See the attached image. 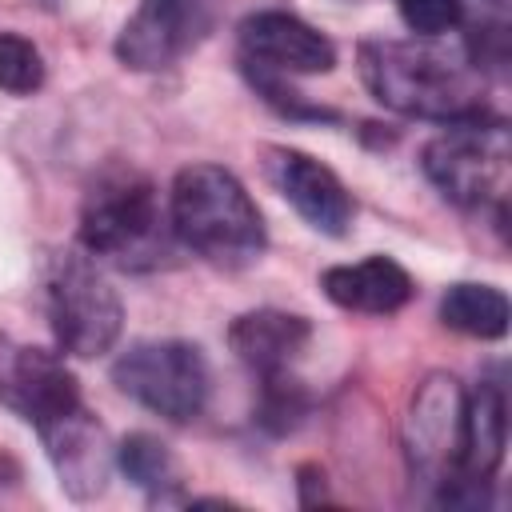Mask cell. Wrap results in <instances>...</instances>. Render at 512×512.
<instances>
[{
    "instance_id": "44dd1931",
    "label": "cell",
    "mask_w": 512,
    "mask_h": 512,
    "mask_svg": "<svg viewBox=\"0 0 512 512\" xmlns=\"http://www.w3.org/2000/svg\"><path fill=\"white\" fill-rule=\"evenodd\" d=\"M400 4V20L408 24V32L416 36H448L460 28V0H396Z\"/></svg>"
},
{
    "instance_id": "7a4b0ae2",
    "label": "cell",
    "mask_w": 512,
    "mask_h": 512,
    "mask_svg": "<svg viewBox=\"0 0 512 512\" xmlns=\"http://www.w3.org/2000/svg\"><path fill=\"white\" fill-rule=\"evenodd\" d=\"M80 248L96 264H112L120 272H152L172 264L176 232L156 184L128 164H108L96 172L80 204Z\"/></svg>"
},
{
    "instance_id": "277c9868",
    "label": "cell",
    "mask_w": 512,
    "mask_h": 512,
    "mask_svg": "<svg viewBox=\"0 0 512 512\" xmlns=\"http://www.w3.org/2000/svg\"><path fill=\"white\" fill-rule=\"evenodd\" d=\"M44 308L56 348L80 360L112 352L124 328V304L84 248L52 252L44 264Z\"/></svg>"
},
{
    "instance_id": "ffe728a7",
    "label": "cell",
    "mask_w": 512,
    "mask_h": 512,
    "mask_svg": "<svg viewBox=\"0 0 512 512\" xmlns=\"http://www.w3.org/2000/svg\"><path fill=\"white\" fill-rule=\"evenodd\" d=\"M44 56L20 32H0V88L12 96H32L44 88Z\"/></svg>"
},
{
    "instance_id": "9a60e30c",
    "label": "cell",
    "mask_w": 512,
    "mask_h": 512,
    "mask_svg": "<svg viewBox=\"0 0 512 512\" xmlns=\"http://www.w3.org/2000/svg\"><path fill=\"white\" fill-rule=\"evenodd\" d=\"M508 444V404L504 388L492 380H480L476 392L464 396V448H460V472L472 480H492Z\"/></svg>"
},
{
    "instance_id": "3957f363",
    "label": "cell",
    "mask_w": 512,
    "mask_h": 512,
    "mask_svg": "<svg viewBox=\"0 0 512 512\" xmlns=\"http://www.w3.org/2000/svg\"><path fill=\"white\" fill-rule=\"evenodd\" d=\"M168 220L176 244L224 272L256 264L268 244L256 200L220 164H188L172 176Z\"/></svg>"
},
{
    "instance_id": "5b68a950",
    "label": "cell",
    "mask_w": 512,
    "mask_h": 512,
    "mask_svg": "<svg viewBox=\"0 0 512 512\" xmlns=\"http://www.w3.org/2000/svg\"><path fill=\"white\" fill-rule=\"evenodd\" d=\"M508 156L512 148L504 120L484 112L444 124V132L424 144L420 164L444 200L460 208H496L504 216Z\"/></svg>"
},
{
    "instance_id": "8fae6325",
    "label": "cell",
    "mask_w": 512,
    "mask_h": 512,
    "mask_svg": "<svg viewBox=\"0 0 512 512\" xmlns=\"http://www.w3.org/2000/svg\"><path fill=\"white\" fill-rule=\"evenodd\" d=\"M240 56L256 60L264 68L276 72H300V76H316V72H332L336 68V44L316 32L308 20L284 12V8H260L248 12L240 20Z\"/></svg>"
},
{
    "instance_id": "6da1fadb",
    "label": "cell",
    "mask_w": 512,
    "mask_h": 512,
    "mask_svg": "<svg viewBox=\"0 0 512 512\" xmlns=\"http://www.w3.org/2000/svg\"><path fill=\"white\" fill-rule=\"evenodd\" d=\"M364 88L392 112L416 120H468L484 116V72L472 64L464 44L444 36L416 40H364L356 48Z\"/></svg>"
},
{
    "instance_id": "2e32d148",
    "label": "cell",
    "mask_w": 512,
    "mask_h": 512,
    "mask_svg": "<svg viewBox=\"0 0 512 512\" xmlns=\"http://www.w3.org/2000/svg\"><path fill=\"white\" fill-rule=\"evenodd\" d=\"M508 316H512L508 296L492 284L460 280L440 296V320L452 332L472 336V340H500L508 332Z\"/></svg>"
},
{
    "instance_id": "30bf717a",
    "label": "cell",
    "mask_w": 512,
    "mask_h": 512,
    "mask_svg": "<svg viewBox=\"0 0 512 512\" xmlns=\"http://www.w3.org/2000/svg\"><path fill=\"white\" fill-rule=\"evenodd\" d=\"M36 436L44 444V456H48L60 488L72 500H96L108 488V476L116 464V444H112L108 428L84 404L40 424Z\"/></svg>"
},
{
    "instance_id": "8992f818",
    "label": "cell",
    "mask_w": 512,
    "mask_h": 512,
    "mask_svg": "<svg viewBox=\"0 0 512 512\" xmlns=\"http://www.w3.org/2000/svg\"><path fill=\"white\" fill-rule=\"evenodd\" d=\"M112 384L140 408L188 424L208 404V360L192 340H136L116 356Z\"/></svg>"
},
{
    "instance_id": "d6986e66",
    "label": "cell",
    "mask_w": 512,
    "mask_h": 512,
    "mask_svg": "<svg viewBox=\"0 0 512 512\" xmlns=\"http://www.w3.org/2000/svg\"><path fill=\"white\" fill-rule=\"evenodd\" d=\"M240 68H244V76H248L252 92H256L264 104H272L280 116H288V120H340L332 108L304 100V92H296V88L288 84V76H284V72L264 68V64H256V60H244V56H240Z\"/></svg>"
},
{
    "instance_id": "52a82bcc",
    "label": "cell",
    "mask_w": 512,
    "mask_h": 512,
    "mask_svg": "<svg viewBox=\"0 0 512 512\" xmlns=\"http://www.w3.org/2000/svg\"><path fill=\"white\" fill-rule=\"evenodd\" d=\"M220 16V0H140L116 36V60L132 72H160L188 56Z\"/></svg>"
},
{
    "instance_id": "9c48e42d",
    "label": "cell",
    "mask_w": 512,
    "mask_h": 512,
    "mask_svg": "<svg viewBox=\"0 0 512 512\" xmlns=\"http://www.w3.org/2000/svg\"><path fill=\"white\" fill-rule=\"evenodd\" d=\"M0 404L40 428L84 400L72 368L56 352L12 344L8 336H0Z\"/></svg>"
},
{
    "instance_id": "4fadbf2b",
    "label": "cell",
    "mask_w": 512,
    "mask_h": 512,
    "mask_svg": "<svg viewBox=\"0 0 512 512\" xmlns=\"http://www.w3.org/2000/svg\"><path fill=\"white\" fill-rule=\"evenodd\" d=\"M308 340H312V324L304 316L280 312V308L240 312L228 324V348L256 376H272V372L292 368V360L308 348Z\"/></svg>"
},
{
    "instance_id": "ba28073f",
    "label": "cell",
    "mask_w": 512,
    "mask_h": 512,
    "mask_svg": "<svg viewBox=\"0 0 512 512\" xmlns=\"http://www.w3.org/2000/svg\"><path fill=\"white\" fill-rule=\"evenodd\" d=\"M464 388L448 372H428L404 416V452L412 468L428 480H448L460 472L464 448Z\"/></svg>"
},
{
    "instance_id": "7c38bea8",
    "label": "cell",
    "mask_w": 512,
    "mask_h": 512,
    "mask_svg": "<svg viewBox=\"0 0 512 512\" xmlns=\"http://www.w3.org/2000/svg\"><path fill=\"white\" fill-rule=\"evenodd\" d=\"M264 172L276 192L304 216L308 228L324 236H344L352 224V196L340 176L296 148H264Z\"/></svg>"
},
{
    "instance_id": "7402d4cb",
    "label": "cell",
    "mask_w": 512,
    "mask_h": 512,
    "mask_svg": "<svg viewBox=\"0 0 512 512\" xmlns=\"http://www.w3.org/2000/svg\"><path fill=\"white\" fill-rule=\"evenodd\" d=\"M296 492H300V508H316L328 500V480L320 464H300L296 468Z\"/></svg>"
},
{
    "instance_id": "ac0fdd59",
    "label": "cell",
    "mask_w": 512,
    "mask_h": 512,
    "mask_svg": "<svg viewBox=\"0 0 512 512\" xmlns=\"http://www.w3.org/2000/svg\"><path fill=\"white\" fill-rule=\"evenodd\" d=\"M260 380L264 384H260V400H256V424L264 432H272V436L296 432L304 424L308 408H312L304 384L296 376H288V368L284 372H272V376H260Z\"/></svg>"
},
{
    "instance_id": "e0dca14e",
    "label": "cell",
    "mask_w": 512,
    "mask_h": 512,
    "mask_svg": "<svg viewBox=\"0 0 512 512\" xmlns=\"http://www.w3.org/2000/svg\"><path fill=\"white\" fill-rule=\"evenodd\" d=\"M116 464L140 492H148L152 504L180 500V468L164 440H156L148 432H132L128 440L116 444Z\"/></svg>"
},
{
    "instance_id": "603a6c76",
    "label": "cell",
    "mask_w": 512,
    "mask_h": 512,
    "mask_svg": "<svg viewBox=\"0 0 512 512\" xmlns=\"http://www.w3.org/2000/svg\"><path fill=\"white\" fill-rule=\"evenodd\" d=\"M0 464H4V460H0Z\"/></svg>"
},
{
    "instance_id": "5bb4252c",
    "label": "cell",
    "mask_w": 512,
    "mask_h": 512,
    "mask_svg": "<svg viewBox=\"0 0 512 512\" xmlns=\"http://www.w3.org/2000/svg\"><path fill=\"white\" fill-rule=\"evenodd\" d=\"M320 288L332 304H340L348 312H368V316L400 312L416 292L412 276L392 256H368L360 264H336L320 276Z\"/></svg>"
}]
</instances>
